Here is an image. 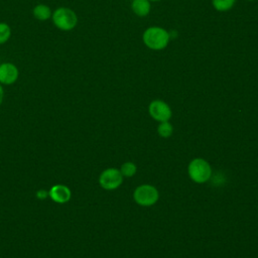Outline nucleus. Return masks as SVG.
<instances>
[{
    "label": "nucleus",
    "mask_w": 258,
    "mask_h": 258,
    "mask_svg": "<svg viewBox=\"0 0 258 258\" xmlns=\"http://www.w3.org/2000/svg\"><path fill=\"white\" fill-rule=\"evenodd\" d=\"M49 198L57 204H64L71 200L72 191L64 184H54L48 190Z\"/></svg>",
    "instance_id": "8"
},
{
    "label": "nucleus",
    "mask_w": 258,
    "mask_h": 258,
    "mask_svg": "<svg viewBox=\"0 0 258 258\" xmlns=\"http://www.w3.org/2000/svg\"><path fill=\"white\" fill-rule=\"evenodd\" d=\"M131 8L137 16L144 17L150 12V2L149 0H132Z\"/></svg>",
    "instance_id": "10"
},
{
    "label": "nucleus",
    "mask_w": 258,
    "mask_h": 258,
    "mask_svg": "<svg viewBox=\"0 0 258 258\" xmlns=\"http://www.w3.org/2000/svg\"><path fill=\"white\" fill-rule=\"evenodd\" d=\"M11 36V27L6 22H0V44L6 43Z\"/></svg>",
    "instance_id": "12"
},
{
    "label": "nucleus",
    "mask_w": 258,
    "mask_h": 258,
    "mask_svg": "<svg viewBox=\"0 0 258 258\" xmlns=\"http://www.w3.org/2000/svg\"><path fill=\"white\" fill-rule=\"evenodd\" d=\"M157 132L162 137H169L172 134V126L167 121L161 122V124L157 128Z\"/></svg>",
    "instance_id": "13"
},
{
    "label": "nucleus",
    "mask_w": 258,
    "mask_h": 258,
    "mask_svg": "<svg viewBox=\"0 0 258 258\" xmlns=\"http://www.w3.org/2000/svg\"><path fill=\"white\" fill-rule=\"evenodd\" d=\"M142 40L148 48L152 50H161L168 44L169 33L162 27L151 26L143 32Z\"/></svg>",
    "instance_id": "1"
},
{
    "label": "nucleus",
    "mask_w": 258,
    "mask_h": 258,
    "mask_svg": "<svg viewBox=\"0 0 258 258\" xmlns=\"http://www.w3.org/2000/svg\"><path fill=\"white\" fill-rule=\"evenodd\" d=\"M19 77V70L13 62L5 61L0 63V84L12 85Z\"/></svg>",
    "instance_id": "7"
},
{
    "label": "nucleus",
    "mask_w": 258,
    "mask_h": 258,
    "mask_svg": "<svg viewBox=\"0 0 258 258\" xmlns=\"http://www.w3.org/2000/svg\"><path fill=\"white\" fill-rule=\"evenodd\" d=\"M149 1H152V2H156V1H161V0H149Z\"/></svg>",
    "instance_id": "17"
},
{
    "label": "nucleus",
    "mask_w": 258,
    "mask_h": 258,
    "mask_svg": "<svg viewBox=\"0 0 258 258\" xmlns=\"http://www.w3.org/2000/svg\"><path fill=\"white\" fill-rule=\"evenodd\" d=\"M236 0H212V4L217 11L225 12L233 8Z\"/></svg>",
    "instance_id": "11"
},
{
    "label": "nucleus",
    "mask_w": 258,
    "mask_h": 258,
    "mask_svg": "<svg viewBox=\"0 0 258 258\" xmlns=\"http://www.w3.org/2000/svg\"><path fill=\"white\" fill-rule=\"evenodd\" d=\"M53 25L62 31H70L78 24L77 13L69 7H58L51 14Z\"/></svg>",
    "instance_id": "2"
},
{
    "label": "nucleus",
    "mask_w": 258,
    "mask_h": 258,
    "mask_svg": "<svg viewBox=\"0 0 258 258\" xmlns=\"http://www.w3.org/2000/svg\"><path fill=\"white\" fill-rule=\"evenodd\" d=\"M134 200L140 206H152L158 200V191L152 185L143 184L135 189Z\"/></svg>",
    "instance_id": "4"
},
{
    "label": "nucleus",
    "mask_w": 258,
    "mask_h": 258,
    "mask_svg": "<svg viewBox=\"0 0 258 258\" xmlns=\"http://www.w3.org/2000/svg\"><path fill=\"white\" fill-rule=\"evenodd\" d=\"M248 1H253V0H248Z\"/></svg>",
    "instance_id": "18"
},
{
    "label": "nucleus",
    "mask_w": 258,
    "mask_h": 258,
    "mask_svg": "<svg viewBox=\"0 0 258 258\" xmlns=\"http://www.w3.org/2000/svg\"><path fill=\"white\" fill-rule=\"evenodd\" d=\"M211 173L212 169L210 164L202 158L194 159L188 165V174L190 178L198 183L206 182L210 178Z\"/></svg>",
    "instance_id": "3"
},
{
    "label": "nucleus",
    "mask_w": 258,
    "mask_h": 258,
    "mask_svg": "<svg viewBox=\"0 0 258 258\" xmlns=\"http://www.w3.org/2000/svg\"><path fill=\"white\" fill-rule=\"evenodd\" d=\"M123 181V175L120 170L117 168H108L104 170L100 177L99 183L105 189H115L117 188Z\"/></svg>",
    "instance_id": "5"
},
{
    "label": "nucleus",
    "mask_w": 258,
    "mask_h": 258,
    "mask_svg": "<svg viewBox=\"0 0 258 258\" xmlns=\"http://www.w3.org/2000/svg\"><path fill=\"white\" fill-rule=\"evenodd\" d=\"M136 172V165L132 162H126L121 167V173L125 176H132Z\"/></svg>",
    "instance_id": "14"
},
{
    "label": "nucleus",
    "mask_w": 258,
    "mask_h": 258,
    "mask_svg": "<svg viewBox=\"0 0 258 258\" xmlns=\"http://www.w3.org/2000/svg\"><path fill=\"white\" fill-rule=\"evenodd\" d=\"M3 99H4V90H3L2 85L0 84V106L3 103Z\"/></svg>",
    "instance_id": "16"
},
{
    "label": "nucleus",
    "mask_w": 258,
    "mask_h": 258,
    "mask_svg": "<svg viewBox=\"0 0 258 258\" xmlns=\"http://www.w3.org/2000/svg\"><path fill=\"white\" fill-rule=\"evenodd\" d=\"M36 195H37V198H39V199H45V198L48 196V192H47L46 190L41 189V190L37 191Z\"/></svg>",
    "instance_id": "15"
},
{
    "label": "nucleus",
    "mask_w": 258,
    "mask_h": 258,
    "mask_svg": "<svg viewBox=\"0 0 258 258\" xmlns=\"http://www.w3.org/2000/svg\"><path fill=\"white\" fill-rule=\"evenodd\" d=\"M32 14L35 19H37L39 21H46L49 18H51L52 11L48 5L39 3L33 7Z\"/></svg>",
    "instance_id": "9"
},
{
    "label": "nucleus",
    "mask_w": 258,
    "mask_h": 258,
    "mask_svg": "<svg viewBox=\"0 0 258 258\" xmlns=\"http://www.w3.org/2000/svg\"><path fill=\"white\" fill-rule=\"evenodd\" d=\"M148 111L150 116L159 122L168 121L171 117V110L169 106L161 101V100H154L149 104Z\"/></svg>",
    "instance_id": "6"
}]
</instances>
